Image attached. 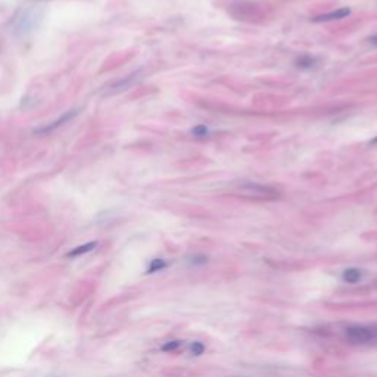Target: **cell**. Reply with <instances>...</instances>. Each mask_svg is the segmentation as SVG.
Returning a JSON list of instances; mask_svg holds the SVG:
<instances>
[{
    "label": "cell",
    "mask_w": 377,
    "mask_h": 377,
    "mask_svg": "<svg viewBox=\"0 0 377 377\" xmlns=\"http://www.w3.org/2000/svg\"><path fill=\"white\" fill-rule=\"evenodd\" d=\"M96 246H97V242H88V243L80 245V246L74 248L73 251L68 252V253H67V258H77V256L85 255V253H88V252L93 251Z\"/></svg>",
    "instance_id": "obj_7"
},
{
    "label": "cell",
    "mask_w": 377,
    "mask_h": 377,
    "mask_svg": "<svg viewBox=\"0 0 377 377\" xmlns=\"http://www.w3.org/2000/svg\"><path fill=\"white\" fill-rule=\"evenodd\" d=\"M372 143H377V136L373 139V140H372Z\"/></svg>",
    "instance_id": "obj_15"
},
{
    "label": "cell",
    "mask_w": 377,
    "mask_h": 377,
    "mask_svg": "<svg viewBox=\"0 0 377 377\" xmlns=\"http://www.w3.org/2000/svg\"><path fill=\"white\" fill-rule=\"evenodd\" d=\"M167 261L162 259V258H155L151 261L149 267H148V273L152 274V273H158V271H162L164 268H167Z\"/></svg>",
    "instance_id": "obj_9"
},
{
    "label": "cell",
    "mask_w": 377,
    "mask_h": 377,
    "mask_svg": "<svg viewBox=\"0 0 377 377\" xmlns=\"http://www.w3.org/2000/svg\"><path fill=\"white\" fill-rule=\"evenodd\" d=\"M190 352H192V355L199 357V355H202L205 352V345L202 342H193L190 345Z\"/></svg>",
    "instance_id": "obj_12"
},
{
    "label": "cell",
    "mask_w": 377,
    "mask_h": 377,
    "mask_svg": "<svg viewBox=\"0 0 377 377\" xmlns=\"http://www.w3.org/2000/svg\"><path fill=\"white\" fill-rule=\"evenodd\" d=\"M192 134L198 139H204V137H208L210 136V128L204 124H199V126L193 127L192 128Z\"/></svg>",
    "instance_id": "obj_10"
},
{
    "label": "cell",
    "mask_w": 377,
    "mask_h": 377,
    "mask_svg": "<svg viewBox=\"0 0 377 377\" xmlns=\"http://www.w3.org/2000/svg\"><path fill=\"white\" fill-rule=\"evenodd\" d=\"M139 80V73H136V74H133V75H128V77H126V78H123L120 83H117L112 88V91H123V90H126V88H128L131 84L134 83V81H137Z\"/></svg>",
    "instance_id": "obj_8"
},
{
    "label": "cell",
    "mask_w": 377,
    "mask_h": 377,
    "mask_svg": "<svg viewBox=\"0 0 377 377\" xmlns=\"http://www.w3.org/2000/svg\"><path fill=\"white\" fill-rule=\"evenodd\" d=\"M208 262V258L205 255H195L190 258V264L192 265H204Z\"/></svg>",
    "instance_id": "obj_13"
},
{
    "label": "cell",
    "mask_w": 377,
    "mask_h": 377,
    "mask_svg": "<svg viewBox=\"0 0 377 377\" xmlns=\"http://www.w3.org/2000/svg\"><path fill=\"white\" fill-rule=\"evenodd\" d=\"M342 279L345 283H349V285L358 283L363 279V271L360 268H346L342 274Z\"/></svg>",
    "instance_id": "obj_5"
},
{
    "label": "cell",
    "mask_w": 377,
    "mask_h": 377,
    "mask_svg": "<svg viewBox=\"0 0 377 377\" xmlns=\"http://www.w3.org/2000/svg\"><path fill=\"white\" fill-rule=\"evenodd\" d=\"M369 42L372 43L373 46H377V34L376 36H373V37H370V39H369Z\"/></svg>",
    "instance_id": "obj_14"
},
{
    "label": "cell",
    "mask_w": 377,
    "mask_h": 377,
    "mask_svg": "<svg viewBox=\"0 0 377 377\" xmlns=\"http://www.w3.org/2000/svg\"><path fill=\"white\" fill-rule=\"evenodd\" d=\"M183 345V342L181 340H168V342H165L162 346H161V349L164 351V352H172V351H177L180 346Z\"/></svg>",
    "instance_id": "obj_11"
},
{
    "label": "cell",
    "mask_w": 377,
    "mask_h": 377,
    "mask_svg": "<svg viewBox=\"0 0 377 377\" xmlns=\"http://www.w3.org/2000/svg\"><path fill=\"white\" fill-rule=\"evenodd\" d=\"M317 64V59L311 55H301L295 59V65L301 70H311Z\"/></svg>",
    "instance_id": "obj_6"
},
{
    "label": "cell",
    "mask_w": 377,
    "mask_h": 377,
    "mask_svg": "<svg viewBox=\"0 0 377 377\" xmlns=\"http://www.w3.org/2000/svg\"><path fill=\"white\" fill-rule=\"evenodd\" d=\"M242 192L248 193V195H253V196H259V198H276L277 192L270 187V186H264L261 183H243L240 186Z\"/></svg>",
    "instance_id": "obj_2"
},
{
    "label": "cell",
    "mask_w": 377,
    "mask_h": 377,
    "mask_svg": "<svg viewBox=\"0 0 377 377\" xmlns=\"http://www.w3.org/2000/svg\"><path fill=\"white\" fill-rule=\"evenodd\" d=\"M345 336L352 345H377V324L349 326Z\"/></svg>",
    "instance_id": "obj_1"
},
{
    "label": "cell",
    "mask_w": 377,
    "mask_h": 377,
    "mask_svg": "<svg viewBox=\"0 0 377 377\" xmlns=\"http://www.w3.org/2000/svg\"><path fill=\"white\" fill-rule=\"evenodd\" d=\"M351 15V9L348 7H340L337 10H333V12H329V13H323V15H318L315 18H312L314 22H329V21H337V19H343L346 16Z\"/></svg>",
    "instance_id": "obj_4"
},
{
    "label": "cell",
    "mask_w": 377,
    "mask_h": 377,
    "mask_svg": "<svg viewBox=\"0 0 377 377\" xmlns=\"http://www.w3.org/2000/svg\"><path fill=\"white\" fill-rule=\"evenodd\" d=\"M77 115H78V111H77V109L68 111V112H65L64 115H61V118L55 120L53 123H50V124H47V126L40 127V128L34 130V134H37V136H44V134H49V133L55 131L56 128L65 126L68 121H71V120H73L74 117H77Z\"/></svg>",
    "instance_id": "obj_3"
}]
</instances>
